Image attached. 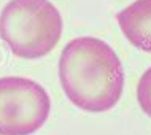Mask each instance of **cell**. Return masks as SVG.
<instances>
[{
  "mask_svg": "<svg viewBox=\"0 0 151 135\" xmlns=\"http://www.w3.org/2000/svg\"><path fill=\"white\" fill-rule=\"evenodd\" d=\"M62 91L75 107L104 113L116 107L124 89V68L108 43L96 37L70 40L59 57Z\"/></svg>",
  "mask_w": 151,
  "mask_h": 135,
  "instance_id": "obj_1",
  "label": "cell"
},
{
  "mask_svg": "<svg viewBox=\"0 0 151 135\" xmlns=\"http://www.w3.org/2000/svg\"><path fill=\"white\" fill-rule=\"evenodd\" d=\"M62 30V16L50 0H10L0 13V38L21 59L50 54Z\"/></svg>",
  "mask_w": 151,
  "mask_h": 135,
  "instance_id": "obj_2",
  "label": "cell"
},
{
  "mask_svg": "<svg viewBox=\"0 0 151 135\" xmlns=\"http://www.w3.org/2000/svg\"><path fill=\"white\" fill-rule=\"evenodd\" d=\"M50 113L51 99L40 83L24 76L0 78V135H32Z\"/></svg>",
  "mask_w": 151,
  "mask_h": 135,
  "instance_id": "obj_3",
  "label": "cell"
},
{
  "mask_svg": "<svg viewBox=\"0 0 151 135\" xmlns=\"http://www.w3.org/2000/svg\"><path fill=\"white\" fill-rule=\"evenodd\" d=\"M116 21L132 46L151 52V0H135L116 14Z\"/></svg>",
  "mask_w": 151,
  "mask_h": 135,
  "instance_id": "obj_4",
  "label": "cell"
},
{
  "mask_svg": "<svg viewBox=\"0 0 151 135\" xmlns=\"http://www.w3.org/2000/svg\"><path fill=\"white\" fill-rule=\"evenodd\" d=\"M137 102L142 111L151 118V67H148L140 76L137 84Z\"/></svg>",
  "mask_w": 151,
  "mask_h": 135,
  "instance_id": "obj_5",
  "label": "cell"
}]
</instances>
